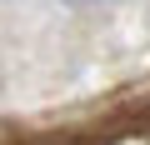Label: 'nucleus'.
I'll return each mask as SVG.
<instances>
[{"instance_id": "f257e3e1", "label": "nucleus", "mask_w": 150, "mask_h": 145, "mask_svg": "<svg viewBox=\"0 0 150 145\" xmlns=\"http://www.w3.org/2000/svg\"><path fill=\"white\" fill-rule=\"evenodd\" d=\"M65 5H95V0H65Z\"/></svg>"}]
</instances>
